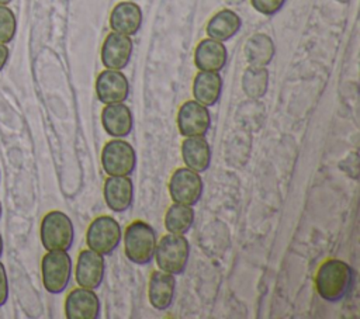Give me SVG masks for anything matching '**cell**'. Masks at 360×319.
<instances>
[{"mask_svg": "<svg viewBox=\"0 0 360 319\" xmlns=\"http://www.w3.org/2000/svg\"><path fill=\"white\" fill-rule=\"evenodd\" d=\"M142 25V10L141 7L128 0L115 4L110 14V27L112 31L124 35H135Z\"/></svg>", "mask_w": 360, "mask_h": 319, "instance_id": "ac0fdd59", "label": "cell"}, {"mask_svg": "<svg viewBox=\"0 0 360 319\" xmlns=\"http://www.w3.org/2000/svg\"><path fill=\"white\" fill-rule=\"evenodd\" d=\"M181 157L186 167L202 173L211 164V148L204 136H187L181 142Z\"/></svg>", "mask_w": 360, "mask_h": 319, "instance_id": "d6986e66", "label": "cell"}, {"mask_svg": "<svg viewBox=\"0 0 360 319\" xmlns=\"http://www.w3.org/2000/svg\"><path fill=\"white\" fill-rule=\"evenodd\" d=\"M101 125L112 138H125L132 132L134 118L124 103L105 104L101 110Z\"/></svg>", "mask_w": 360, "mask_h": 319, "instance_id": "2e32d148", "label": "cell"}, {"mask_svg": "<svg viewBox=\"0 0 360 319\" xmlns=\"http://www.w3.org/2000/svg\"><path fill=\"white\" fill-rule=\"evenodd\" d=\"M7 59H8V48L6 46V44H0V72L6 66Z\"/></svg>", "mask_w": 360, "mask_h": 319, "instance_id": "4dcf8cb0", "label": "cell"}, {"mask_svg": "<svg viewBox=\"0 0 360 319\" xmlns=\"http://www.w3.org/2000/svg\"><path fill=\"white\" fill-rule=\"evenodd\" d=\"M276 48L273 39L263 32L253 34L250 38H248L243 53L250 66H267L273 56H274Z\"/></svg>", "mask_w": 360, "mask_h": 319, "instance_id": "7402d4cb", "label": "cell"}, {"mask_svg": "<svg viewBox=\"0 0 360 319\" xmlns=\"http://www.w3.org/2000/svg\"><path fill=\"white\" fill-rule=\"evenodd\" d=\"M103 195L107 207L114 212H125L134 201V183L128 176H108Z\"/></svg>", "mask_w": 360, "mask_h": 319, "instance_id": "5bb4252c", "label": "cell"}, {"mask_svg": "<svg viewBox=\"0 0 360 319\" xmlns=\"http://www.w3.org/2000/svg\"><path fill=\"white\" fill-rule=\"evenodd\" d=\"M201 242L200 246L211 256L221 254L226 250L229 245V232L221 221H212L210 225L201 230Z\"/></svg>", "mask_w": 360, "mask_h": 319, "instance_id": "d4e9b609", "label": "cell"}, {"mask_svg": "<svg viewBox=\"0 0 360 319\" xmlns=\"http://www.w3.org/2000/svg\"><path fill=\"white\" fill-rule=\"evenodd\" d=\"M269 89V70L264 66H249L242 74V90L248 98L259 100Z\"/></svg>", "mask_w": 360, "mask_h": 319, "instance_id": "4316f807", "label": "cell"}, {"mask_svg": "<svg viewBox=\"0 0 360 319\" xmlns=\"http://www.w3.org/2000/svg\"><path fill=\"white\" fill-rule=\"evenodd\" d=\"M8 298V280L4 264L0 261V306L7 302Z\"/></svg>", "mask_w": 360, "mask_h": 319, "instance_id": "f546056e", "label": "cell"}, {"mask_svg": "<svg viewBox=\"0 0 360 319\" xmlns=\"http://www.w3.org/2000/svg\"><path fill=\"white\" fill-rule=\"evenodd\" d=\"M222 93V77L219 72L200 70L193 80V97L205 107L218 103Z\"/></svg>", "mask_w": 360, "mask_h": 319, "instance_id": "ffe728a7", "label": "cell"}, {"mask_svg": "<svg viewBox=\"0 0 360 319\" xmlns=\"http://www.w3.org/2000/svg\"><path fill=\"white\" fill-rule=\"evenodd\" d=\"M101 166L108 176H131L136 166V153L122 138H112L101 150Z\"/></svg>", "mask_w": 360, "mask_h": 319, "instance_id": "8992f818", "label": "cell"}, {"mask_svg": "<svg viewBox=\"0 0 360 319\" xmlns=\"http://www.w3.org/2000/svg\"><path fill=\"white\" fill-rule=\"evenodd\" d=\"M96 94L103 104L124 103L129 94V82L121 70L105 69L96 79Z\"/></svg>", "mask_w": 360, "mask_h": 319, "instance_id": "7c38bea8", "label": "cell"}, {"mask_svg": "<svg viewBox=\"0 0 360 319\" xmlns=\"http://www.w3.org/2000/svg\"><path fill=\"white\" fill-rule=\"evenodd\" d=\"M177 129L181 136H205L211 126L208 107L195 100L184 101L177 111Z\"/></svg>", "mask_w": 360, "mask_h": 319, "instance_id": "9c48e42d", "label": "cell"}, {"mask_svg": "<svg viewBox=\"0 0 360 319\" xmlns=\"http://www.w3.org/2000/svg\"><path fill=\"white\" fill-rule=\"evenodd\" d=\"M156 233L145 221L131 222L124 232V252L129 261L148 264L153 259L156 249Z\"/></svg>", "mask_w": 360, "mask_h": 319, "instance_id": "7a4b0ae2", "label": "cell"}, {"mask_svg": "<svg viewBox=\"0 0 360 319\" xmlns=\"http://www.w3.org/2000/svg\"><path fill=\"white\" fill-rule=\"evenodd\" d=\"M132 39L120 32H110L101 46V63L105 69L121 70L127 67L132 55Z\"/></svg>", "mask_w": 360, "mask_h": 319, "instance_id": "8fae6325", "label": "cell"}, {"mask_svg": "<svg viewBox=\"0 0 360 319\" xmlns=\"http://www.w3.org/2000/svg\"><path fill=\"white\" fill-rule=\"evenodd\" d=\"M225 3H228V4H239V3H242L243 0H224Z\"/></svg>", "mask_w": 360, "mask_h": 319, "instance_id": "1f68e13d", "label": "cell"}, {"mask_svg": "<svg viewBox=\"0 0 360 319\" xmlns=\"http://www.w3.org/2000/svg\"><path fill=\"white\" fill-rule=\"evenodd\" d=\"M194 222V211L191 205L173 202L165 214V228L169 233L184 235Z\"/></svg>", "mask_w": 360, "mask_h": 319, "instance_id": "484cf974", "label": "cell"}, {"mask_svg": "<svg viewBox=\"0 0 360 319\" xmlns=\"http://www.w3.org/2000/svg\"><path fill=\"white\" fill-rule=\"evenodd\" d=\"M105 263L103 254L91 250L84 249L79 253L76 268H75V278L79 287L96 289L101 285L104 277Z\"/></svg>", "mask_w": 360, "mask_h": 319, "instance_id": "30bf717a", "label": "cell"}, {"mask_svg": "<svg viewBox=\"0 0 360 319\" xmlns=\"http://www.w3.org/2000/svg\"><path fill=\"white\" fill-rule=\"evenodd\" d=\"M228 59L226 48L222 42L212 38L201 39L194 51V65L198 70L221 72Z\"/></svg>", "mask_w": 360, "mask_h": 319, "instance_id": "9a60e30c", "label": "cell"}, {"mask_svg": "<svg viewBox=\"0 0 360 319\" xmlns=\"http://www.w3.org/2000/svg\"><path fill=\"white\" fill-rule=\"evenodd\" d=\"M235 119L239 126L248 132H257L266 119L264 105L255 98H248L240 103L235 112Z\"/></svg>", "mask_w": 360, "mask_h": 319, "instance_id": "cb8c5ba5", "label": "cell"}, {"mask_svg": "<svg viewBox=\"0 0 360 319\" xmlns=\"http://www.w3.org/2000/svg\"><path fill=\"white\" fill-rule=\"evenodd\" d=\"M1 211H3V209H1V202H0V216H1Z\"/></svg>", "mask_w": 360, "mask_h": 319, "instance_id": "e575fe53", "label": "cell"}, {"mask_svg": "<svg viewBox=\"0 0 360 319\" xmlns=\"http://www.w3.org/2000/svg\"><path fill=\"white\" fill-rule=\"evenodd\" d=\"M176 278L163 270H155L148 282V299L158 311L167 309L174 299Z\"/></svg>", "mask_w": 360, "mask_h": 319, "instance_id": "e0dca14e", "label": "cell"}, {"mask_svg": "<svg viewBox=\"0 0 360 319\" xmlns=\"http://www.w3.org/2000/svg\"><path fill=\"white\" fill-rule=\"evenodd\" d=\"M17 31V20L14 13L0 4V44H8L13 41Z\"/></svg>", "mask_w": 360, "mask_h": 319, "instance_id": "83f0119b", "label": "cell"}, {"mask_svg": "<svg viewBox=\"0 0 360 319\" xmlns=\"http://www.w3.org/2000/svg\"><path fill=\"white\" fill-rule=\"evenodd\" d=\"M10 1H11V0H0V4H4V6H6V4H8Z\"/></svg>", "mask_w": 360, "mask_h": 319, "instance_id": "836d02e7", "label": "cell"}, {"mask_svg": "<svg viewBox=\"0 0 360 319\" xmlns=\"http://www.w3.org/2000/svg\"><path fill=\"white\" fill-rule=\"evenodd\" d=\"M121 237V226L110 215L97 216L86 230V245L103 256L111 254L120 245Z\"/></svg>", "mask_w": 360, "mask_h": 319, "instance_id": "52a82bcc", "label": "cell"}, {"mask_svg": "<svg viewBox=\"0 0 360 319\" xmlns=\"http://www.w3.org/2000/svg\"><path fill=\"white\" fill-rule=\"evenodd\" d=\"M202 190L204 183L200 173L188 167H179L170 176L169 194L173 202L193 207L200 201Z\"/></svg>", "mask_w": 360, "mask_h": 319, "instance_id": "ba28073f", "label": "cell"}, {"mask_svg": "<svg viewBox=\"0 0 360 319\" xmlns=\"http://www.w3.org/2000/svg\"><path fill=\"white\" fill-rule=\"evenodd\" d=\"M253 8L264 15H273L281 10L285 0H250Z\"/></svg>", "mask_w": 360, "mask_h": 319, "instance_id": "f1b7e54d", "label": "cell"}, {"mask_svg": "<svg viewBox=\"0 0 360 319\" xmlns=\"http://www.w3.org/2000/svg\"><path fill=\"white\" fill-rule=\"evenodd\" d=\"M1 253H3V237L0 235V256H1Z\"/></svg>", "mask_w": 360, "mask_h": 319, "instance_id": "d6a6232c", "label": "cell"}, {"mask_svg": "<svg viewBox=\"0 0 360 319\" xmlns=\"http://www.w3.org/2000/svg\"><path fill=\"white\" fill-rule=\"evenodd\" d=\"M353 278V270L346 261L328 259L315 274V289L323 301L338 302L350 291Z\"/></svg>", "mask_w": 360, "mask_h": 319, "instance_id": "6da1fadb", "label": "cell"}, {"mask_svg": "<svg viewBox=\"0 0 360 319\" xmlns=\"http://www.w3.org/2000/svg\"><path fill=\"white\" fill-rule=\"evenodd\" d=\"M252 138L245 129L233 131L225 142V160L232 167H243L250 156Z\"/></svg>", "mask_w": 360, "mask_h": 319, "instance_id": "603a6c76", "label": "cell"}, {"mask_svg": "<svg viewBox=\"0 0 360 319\" xmlns=\"http://www.w3.org/2000/svg\"><path fill=\"white\" fill-rule=\"evenodd\" d=\"M44 288L51 294L66 289L72 275V259L68 250H49L41 260Z\"/></svg>", "mask_w": 360, "mask_h": 319, "instance_id": "5b68a950", "label": "cell"}, {"mask_svg": "<svg viewBox=\"0 0 360 319\" xmlns=\"http://www.w3.org/2000/svg\"><path fill=\"white\" fill-rule=\"evenodd\" d=\"M39 236L46 252L69 250L75 239L72 219L62 211H49L41 221Z\"/></svg>", "mask_w": 360, "mask_h": 319, "instance_id": "277c9868", "label": "cell"}, {"mask_svg": "<svg viewBox=\"0 0 360 319\" xmlns=\"http://www.w3.org/2000/svg\"><path fill=\"white\" fill-rule=\"evenodd\" d=\"M68 319H97L100 316V299L97 294L84 287L72 289L65 299Z\"/></svg>", "mask_w": 360, "mask_h": 319, "instance_id": "4fadbf2b", "label": "cell"}, {"mask_svg": "<svg viewBox=\"0 0 360 319\" xmlns=\"http://www.w3.org/2000/svg\"><path fill=\"white\" fill-rule=\"evenodd\" d=\"M159 270L173 275L181 274L190 259V243L184 235L167 233L156 243L153 254Z\"/></svg>", "mask_w": 360, "mask_h": 319, "instance_id": "3957f363", "label": "cell"}, {"mask_svg": "<svg viewBox=\"0 0 360 319\" xmlns=\"http://www.w3.org/2000/svg\"><path fill=\"white\" fill-rule=\"evenodd\" d=\"M240 25H242L240 17L229 8H224L215 13L208 20L205 32L208 38H212L219 42H225L231 39L233 35H236V32L240 30Z\"/></svg>", "mask_w": 360, "mask_h": 319, "instance_id": "44dd1931", "label": "cell"}]
</instances>
